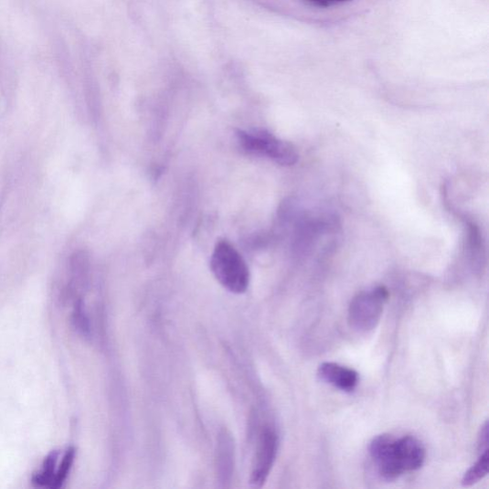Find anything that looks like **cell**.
Listing matches in <instances>:
<instances>
[{
    "mask_svg": "<svg viewBox=\"0 0 489 489\" xmlns=\"http://www.w3.org/2000/svg\"><path fill=\"white\" fill-rule=\"evenodd\" d=\"M318 377L342 391L352 392L358 384L356 371L334 363H324L317 371Z\"/></svg>",
    "mask_w": 489,
    "mask_h": 489,
    "instance_id": "52a82bcc",
    "label": "cell"
},
{
    "mask_svg": "<svg viewBox=\"0 0 489 489\" xmlns=\"http://www.w3.org/2000/svg\"><path fill=\"white\" fill-rule=\"evenodd\" d=\"M278 451V435L271 429H265L260 435L257 454H255L251 467V484L260 487L266 483Z\"/></svg>",
    "mask_w": 489,
    "mask_h": 489,
    "instance_id": "277c9868",
    "label": "cell"
},
{
    "mask_svg": "<svg viewBox=\"0 0 489 489\" xmlns=\"http://www.w3.org/2000/svg\"><path fill=\"white\" fill-rule=\"evenodd\" d=\"M210 269L216 279L233 293H243L250 284L249 268L240 253L230 243L220 240L211 255Z\"/></svg>",
    "mask_w": 489,
    "mask_h": 489,
    "instance_id": "6da1fadb",
    "label": "cell"
},
{
    "mask_svg": "<svg viewBox=\"0 0 489 489\" xmlns=\"http://www.w3.org/2000/svg\"><path fill=\"white\" fill-rule=\"evenodd\" d=\"M237 139L242 151L250 155L262 156L282 165H292L299 159L292 144L266 131H238Z\"/></svg>",
    "mask_w": 489,
    "mask_h": 489,
    "instance_id": "7a4b0ae2",
    "label": "cell"
},
{
    "mask_svg": "<svg viewBox=\"0 0 489 489\" xmlns=\"http://www.w3.org/2000/svg\"><path fill=\"white\" fill-rule=\"evenodd\" d=\"M306 2L315 7L330 8L339 5L350 3L352 0H306Z\"/></svg>",
    "mask_w": 489,
    "mask_h": 489,
    "instance_id": "7c38bea8",
    "label": "cell"
},
{
    "mask_svg": "<svg viewBox=\"0 0 489 489\" xmlns=\"http://www.w3.org/2000/svg\"><path fill=\"white\" fill-rule=\"evenodd\" d=\"M478 448L480 454L488 450V421H485L479 436Z\"/></svg>",
    "mask_w": 489,
    "mask_h": 489,
    "instance_id": "4fadbf2b",
    "label": "cell"
},
{
    "mask_svg": "<svg viewBox=\"0 0 489 489\" xmlns=\"http://www.w3.org/2000/svg\"><path fill=\"white\" fill-rule=\"evenodd\" d=\"M74 324L76 328L84 335H89L90 332V322L83 310L82 303L79 302L74 311Z\"/></svg>",
    "mask_w": 489,
    "mask_h": 489,
    "instance_id": "8fae6325",
    "label": "cell"
},
{
    "mask_svg": "<svg viewBox=\"0 0 489 489\" xmlns=\"http://www.w3.org/2000/svg\"><path fill=\"white\" fill-rule=\"evenodd\" d=\"M75 455L76 452L73 448L68 450L65 456H63L58 471L55 473V477L50 488L58 489L62 486L63 483L66 482L73 465Z\"/></svg>",
    "mask_w": 489,
    "mask_h": 489,
    "instance_id": "30bf717a",
    "label": "cell"
},
{
    "mask_svg": "<svg viewBox=\"0 0 489 489\" xmlns=\"http://www.w3.org/2000/svg\"><path fill=\"white\" fill-rule=\"evenodd\" d=\"M369 452L382 478L394 481L403 473L396 453V439L393 436H377L370 444Z\"/></svg>",
    "mask_w": 489,
    "mask_h": 489,
    "instance_id": "5b68a950",
    "label": "cell"
},
{
    "mask_svg": "<svg viewBox=\"0 0 489 489\" xmlns=\"http://www.w3.org/2000/svg\"><path fill=\"white\" fill-rule=\"evenodd\" d=\"M58 459V453L57 452H53L46 458L41 471L33 478V483L37 486L51 487L56 473L55 469Z\"/></svg>",
    "mask_w": 489,
    "mask_h": 489,
    "instance_id": "9c48e42d",
    "label": "cell"
},
{
    "mask_svg": "<svg viewBox=\"0 0 489 489\" xmlns=\"http://www.w3.org/2000/svg\"><path fill=\"white\" fill-rule=\"evenodd\" d=\"M489 455L488 450L480 454L479 460L463 475L462 484L463 486H472L483 480L488 473Z\"/></svg>",
    "mask_w": 489,
    "mask_h": 489,
    "instance_id": "ba28073f",
    "label": "cell"
},
{
    "mask_svg": "<svg viewBox=\"0 0 489 489\" xmlns=\"http://www.w3.org/2000/svg\"><path fill=\"white\" fill-rule=\"evenodd\" d=\"M396 453L403 473L420 469L425 461V450L415 437L396 439Z\"/></svg>",
    "mask_w": 489,
    "mask_h": 489,
    "instance_id": "8992f818",
    "label": "cell"
},
{
    "mask_svg": "<svg viewBox=\"0 0 489 489\" xmlns=\"http://www.w3.org/2000/svg\"><path fill=\"white\" fill-rule=\"evenodd\" d=\"M389 292L384 286L363 292L354 297L348 313L350 326L357 332H369L375 329L384 313L388 301Z\"/></svg>",
    "mask_w": 489,
    "mask_h": 489,
    "instance_id": "3957f363",
    "label": "cell"
}]
</instances>
